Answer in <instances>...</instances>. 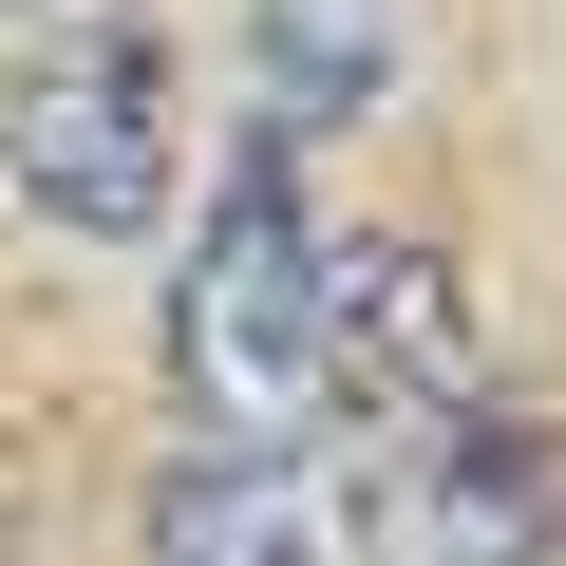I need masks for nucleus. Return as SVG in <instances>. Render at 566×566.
<instances>
[{"instance_id":"1","label":"nucleus","mask_w":566,"mask_h":566,"mask_svg":"<svg viewBox=\"0 0 566 566\" xmlns=\"http://www.w3.org/2000/svg\"><path fill=\"white\" fill-rule=\"evenodd\" d=\"M170 397H189V453H303L322 397H340V227L303 208V151L283 133H245L227 189L189 208Z\"/></svg>"},{"instance_id":"2","label":"nucleus","mask_w":566,"mask_h":566,"mask_svg":"<svg viewBox=\"0 0 566 566\" xmlns=\"http://www.w3.org/2000/svg\"><path fill=\"white\" fill-rule=\"evenodd\" d=\"M0 189L95 264L170 227V57H151V20H39L0 57Z\"/></svg>"},{"instance_id":"3","label":"nucleus","mask_w":566,"mask_h":566,"mask_svg":"<svg viewBox=\"0 0 566 566\" xmlns=\"http://www.w3.org/2000/svg\"><path fill=\"white\" fill-rule=\"evenodd\" d=\"M151 566H340L322 472H303V453H189V472L151 491Z\"/></svg>"},{"instance_id":"4","label":"nucleus","mask_w":566,"mask_h":566,"mask_svg":"<svg viewBox=\"0 0 566 566\" xmlns=\"http://www.w3.org/2000/svg\"><path fill=\"white\" fill-rule=\"evenodd\" d=\"M264 20V133L303 151V133H359L397 95V0H245Z\"/></svg>"}]
</instances>
